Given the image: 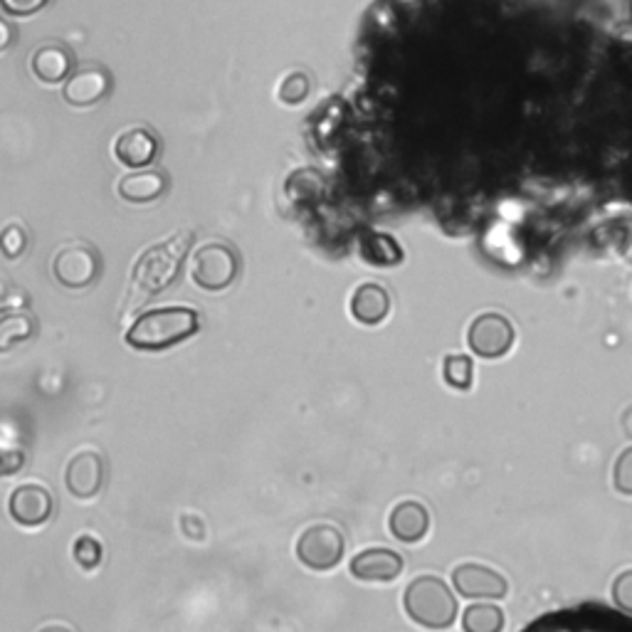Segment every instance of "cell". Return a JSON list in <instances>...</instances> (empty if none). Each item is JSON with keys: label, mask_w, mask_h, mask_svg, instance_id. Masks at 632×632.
Here are the masks:
<instances>
[{"label": "cell", "mask_w": 632, "mask_h": 632, "mask_svg": "<svg viewBox=\"0 0 632 632\" xmlns=\"http://www.w3.org/2000/svg\"><path fill=\"white\" fill-rule=\"evenodd\" d=\"M13 45V27L0 18V53H5Z\"/></svg>", "instance_id": "obj_28"}, {"label": "cell", "mask_w": 632, "mask_h": 632, "mask_svg": "<svg viewBox=\"0 0 632 632\" xmlns=\"http://www.w3.org/2000/svg\"><path fill=\"white\" fill-rule=\"evenodd\" d=\"M612 484L620 494L632 497V447L618 457L616 470H612Z\"/></svg>", "instance_id": "obj_25"}, {"label": "cell", "mask_w": 632, "mask_h": 632, "mask_svg": "<svg viewBox=\"0 0 632 632\" xmlns=\"http://www.w3.org/2000/svg\"><path fill=\"white\" fill-rule=\"evenodd\" d=\"M443 376H445V383L455 388V391H470L474 381L472 356H464V354L447 356L443 364Z\"/></svg>", "instance_id": "obj_21"}, {"label": "cell", "mask_w": 632, "mask_h": 632, "mask_svg": "<svg viewBox=\"0 0 632 632\" xmlns=\"http://www.w3.org/2000/svg\"><path fill=\"white\" fill-rule=\"evenodd\" d=\"M514 342H517V332L507 317L502 314H480L467 329V346L470 352L480 358H502L512 352Z\"/></svg>", "instance_id": "obj_6"}, {"label": "cell", "mask_w": 632, "mask_h": 632, "mask_svg": "<svg viewBox=\"0 0 632 632\" xmlns=\"http://www.w3.org/2000/svg\"><path fill=\"white\" fill-rule=\"evenodd\" d=\"M388 529H391L398 541L415 543L425 539V533L430 531V514H427L421 502H401L391 512Z\"/></svg>", "instance_id": "obj_13"}, {"label": "cell", "mask_w": 632, "mask_h": 632, "mask_svg": "<svg viewBox=\"0 0 632 632\" xmlns=\"http://www.w3.org/2000/svg\"><path fill=\"white\" fill-rule=\"evenodd\" d=\"M35 334V322L31 314L13 311V314L0 317V354L11 352L18 344L27 342Z\"/></svg>", "instance_id": "obj_20"}, {"label": "cell", "mask_w": 632, "mask_h": 632, "mask_svg": "<svg viewBox=\"0 0 632 632\" xmlns=\"http://www.w3.org/2000/svg\"><path fill=\"white\" fill-rule=\"evenodd\" d=\"M348 571L358 581L388 583L403 573V556L393 549H366L352 559Z\"/></svg>", "instance_id": "obj_11"}, {"label": "cell", "mask_w": 632, "mask_h": 632, "mask_svg": "<svg viewBox=\"0 0 632 632\" xmlns=\"http://www.w3.org/2000/svg\"><path fill=\"white\" fill-rule=\"evenodd\" d=\"M41 632H72V630L65 628V625H47V628H43Z\"/></svg>", "instance_id": "obj_32"}, {"label": "cell", "mask_w": 632, "mask_h": 632, "mask_svg": "<svg viewBox=\"0 0 632 632\" xmlns=\"http://www.w3.org/2000/svg\"><path fill=\"white\" fill-rule=\"evenodd\" d=\"M50 3V0H0V5H3V11L13 18H25V15H33L37 11H43V8Z\"/></svg>", "instance_id": "obj_27"}, {"label": "cell", "mask_w": 632, "mask_h": 632, "mask_svg": "<svg viewBox=\"0 0 632 632\" xmlns=\"http://www.w3.org/2000/svg\"><path fill=\"white\" fill-rule=\"evenodd\" d=\"M462 630L464 632H502L504 630V612L494 602H472L462 612Z\"/></svg>", "instance_id": "obj_19"}, {"label": "cell", "mask_w": 632, "mask_h": 632, "mask_svg": "<svg viewBox=\"0 0 632 632\" xmlns=\"http://www.w3.org/2000/svg\"><path fill=\"white\" fill-rule=\"evenodd\" d=\"M612 602L620 612L632 616V571H622L620 576L612 581Z\"/></svg>", "instance_id": "obj_26"}, {"label": "cell", "mask_w": 632, "mask_h": 632, "mask_svg": "<svg viewBox=\"0 0 632 632\" xmlns=\"http://www.w3.org/2000/svg\"><path fill=\"white\" fill-rule=\"evenodd\" d=\"M31 67H33V74L43 84H57L70 77L72 55L67 53L62 45H45L33 55Z\"/></svg>", "instance_id": "obj_16"}, {"label": "cell", "mask_w": 632, "mask_h": 632, "mask_svg": "<svg viewBox=\"0 0 632 632\" xmlns=\"http://www.w3.org/2000/svg\"><path fill=\"white\" fill-rule=\"evenodd\" d=\"M156 153H159V141H156V136L149 129H141V126L124 131L114 143L116 161L129 169L149 166Z\"/></svg>", "instance_id": "obj_12"}, {"label": "cell", "mask_w": 632, "mask_h": 632, "mask_svg": "<svg viewBox=\"0 0 632 632\" xmlns=\"http://www.w3.org/2000/svg\"><path fill=\"white\" fill-rule=\"evenodd\" d=\"M110 92V74L96 67H87V70L74 72L70 80L65 82V102L72 106H92Z\"/></svg>", "instance_id": "obj_14"}, {"label": "cell", "mask_w": 632, "mask_h": 632, "mask_svg": "<svg viewBox=\"0 0 632 632\" xmlns=\"http://www.w3.org/2000/svg\"><path fill=\"white\" fill-rule=\"evenodd\" d=\"M455 593L467 600H502L507 598L509 583L499 571L480 566V563H462L452 571Z\"/></svg>", "instance_id": "obj_8"}, {"label": "cell", "mask_w": 632, "mask_h": 632, "mask_svg": "<svg viewBox=\"0 0 632 632\" xmlns=\"http://www.w3.org/2000/svg\"><path fill=\"white\" fill-rule=\"evenodd\" d=\"M27 248V235L21 226H8L3 232H0V250L8 260L21 257Z\"/></svg>", "instance_id": "obj_24"}, {"label": "cell", "mask_w": 632, "mask_h": 632, "mask_svg": "<svg viewBox=\"0 0 632 632\" xmlns=\"http://www.w3.org/2000/svg\"><path fill=\"white\" fill-rule=\"evenodd\" d=\"M403 608L415 625L425 630H447L455 625L457 598L452 588L437 576H417L403 593Z\"/></svg>", "instance_id": "obj_3"}, {"label": "cell", "mask_w": 632, "mask_h": 632, "mask_svg": "<svg viewBox=\"0 0 632 632\" xmlns=\"http://www.w3.org/2000/svg\"><path fill=\"white\" fill-rule=\"evenodd\" d=\"M391 311V297L381 285H361L352 297V317L358 324H381Z\"/></svg>", "instance_id": "obj_15"}, {"label": "cell", "mask_w": 632, "mask_h": 632, "mask_svg": "<svg viewBox=\"0 0 632 632\" xmlns=\"http://www.w3.org/2000/svg\"><path fill=\"white\" fill-rule=\"evenodd\" d=\"M104 484V460L100 452L74 455L65 470V487L77 499H92Z\"/></svg>", "instance_id": "obj_10"}, {"label": "cell", "mask_w": 632, "mask_h": 632, "mask_svg": "<svg viewBox=\"0 0 632 632\" xmlns=\"http://www.w3.org/2000/svg\"><path fill=\"white\" fill-rule=\"evenodd\" d=\"M100 255L90 245H70L53 260V275L67 289L90 287L100 277Z\"/></svg>", "instance_id": "obj_7"}, {"label": "cell", "mask_w": 632, "mask_h": 632, "mask_svg": "<svg viewBox=\"0 0 632 632\" xmlns=\"http://www.w3.org/2000/svg\"><path fill=\"white\" fill-rule=\"evenodd\" d=\"M610 625H612V620L608 618V628L606 630H598V628H593L590 632H610ZM612 632H632V622H625V620H616V628H612Z\"/></svg>", "instance_id": "obj_29"}, {"label": "cell", "mask_w": 632, "mask_h": 632, "mask_svg": "<svg viewBox=\"0 0 632 632\" xmlns=\"http://www.w3.org/2000/svg\"><path fill=\"white\" fill-rule=\"evenodd\" d=\"M307 94H309V77L301 74V72L287 74L285 80H281L279 90H277L279 102H281V104H291V106L304 102Z\"/></svg>", "instance_id": "obj_22"}, {"label": "cell", "mask_w": 632, "mask_h": 632, "mask_svg": "<svg viewBox=\"0 0 632 632\" xmlns=\"http://www.w3.org/2000/svg\"><path fill=\"white\" fill-rule=\"evenodd\" d=\"M53 494L41 484H23L8 499V512L21 527H41L53 517Z\"/></svg>", "instance_id": "obj_9"}, {"label": "cell", "mask_w": 632, "mask_h": 632, "mask_svg": "<svg viewBox=\"0 0 632 632\" xmlns=\"http://www.w3.org/2000/svg\"><path fill=\"white\" fill-rule=\"evenodd\" d=\"M240 262L235 250L222 242H208L196 255H193L191 277L200 289L206 291H222L228 289L238 277Z\"/></svg>", "instance_id": "obj_4"}, {"label": "cell", "mask_w": 632, "mask_h": 632, "mask_svg": "<svg viewBox=\"0 0 632 632\" xmlns=\"http://www.w3.org/2000/svg\"><path fill=\"white\" fill-rule=\"evenodd\" d=\"M166 176L159 171H139L119 181V196L129 203H151L166 193Z\"/></svg>", "instance_id": "obj_17"}, {"label": "cell", "mask_w": 632, "mask_h": 632, "mask_svg": "<svg viewBox=\"0 0 632 632\" xmlns=\"http://www.w3.org/2000/svg\"><path fill=\"white\" fill-rule=\"evenodd\" d=\"M620 252H622V257H625L628 262H632V230L628 232L625 240H622V248H620Z\"/></svg>", "instance_id": "obj_31"}, {"label": "cell", "mask_w": 632, "mask_h": 632, "mask_svg": "<svg viewBox=\"0 0 632 632\" xmlns=\"http://www.w3.org/2000/svg\"><path fill=\"white\" fill-rule=\"evenodd\" d=\"M8 307H11V287L0 279V314H3Z\"/></svg>", "instance_id": "obj_30"}, {"label": "cell", "mask_w": 632, "mask_h": 632, "mask_svg": "<svg viewBox=\"0 0 632 632\" xmlns=\"http://www.w3.org/2000/svg\"><path fill=\"white\" fill-rule=\"evenodd\" d=\"M344 533L338 531L332 524H314V527L304 529L297 541V559L301 566L309 571H332L344 559Z\"/></svg>", "instance_id": "obj_5"}, {"label": "cell", "mask_w": 632, "mask_h": 632, "mask_svg": "<svg viewBox=\"0 0 632 632\" xmlns=\"http://www.w3.org/2000/svg\"><path fill=\"white\" fill-rule=\"evenodd\" d=\"M200 329V317L196 309L166 307L153 309L139 317L126 332V344L139 352H163L173 344L191 338Z\"/></svg>", "instance_id": "obj_2"}, {"label": "cell", "mask_w": 632, "mask_h": 632, "mask_svg": "<svg viewBox=\"0 0 632 632\" xmlns=\"http://www.w3.org/2000/svg\"><path fill=\"white\" fill-rule=\"evenodd\" d=\"M191 242H193V232L179 230V232H173L169 240H163L159 242V245L146 250L134 265L129 295H126L124 307L134 311L136 307H141L146 299H151L159 295V291L166 289L171 281L176 279Z\"/></svg>", "instance_id": "obj_1"}, {"label": "cell", "mask_w": 632, "mask_h": 632, "mask_svg": "<svg viewBox=\"0 0 632 632\" xmlns=\"http://www.w3.org/2000/svg\"><path fill=\"white\" fill-rule=\"evenodd\" d=\"M74 559L87 571L96 568L102 563V543L90 537V533H84V537L74 541Z\"/></svg>", "instance_id": "obj_23"}, {"label": "cell", "mask_w": 632, "mask_h": 632, "mask_svg": "<svg viewBox=\"0 0 632 632\" xmlns=\"http://www.w3.org/2000/svg\"><path fill=\"white\" fill-rule=\"evenodd\" d=\"M361 255L366 262H371L376 267H393L403 260V250L391 235L383 232H374L361 242Z\"/></svg>", "instance_id": "obj_18"}]
</instances>
